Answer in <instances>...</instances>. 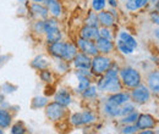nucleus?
Segmentation results:
<instances>
[{"label":"nucleus","instance_id":"f257e3e1","mask_svg":"<svg viewBox=\"0 0 159 134\" xmlns=\"http://www.w3.org/2000/svg\"><path fill=\"white\" fill-rule=\"evenodd\" d=\"M119 70L120 66L118 65L116 61L113 62L111 67L102 76L96 78V85L98 88V92L103 94H113L120 90H124L122 83L120 80L119 77Z\"/></svg>","mask_w":159,"mask_h":134},{"label":"nucleus","instance_id":"f03ea898","mask_svg":"<svg viewBox=\"0 0 159 134\" xmlns=\"http://www.w3.org/2000/svg\"><path fill=\"white\" fill-rule=\"evenodd\" d=\"M120 80L124 89L131 90L142 83V75L137 68L132 66H122L119 70Z\"/></svg>","mask_w":159,"mask_h":134},{"label":"nucleus","instance_id":"7ed1b4c3","mask_svg":"<svg viewBox=\"0 0 159 134\" xmlns=\"http://www.w3.org/2000/svg\"><path fill=\"white\" fill-rule=\"evenodd\" d=\"M70 124L72 127H86V126H92L98 121V116L93 110L86 109L83 111H77L70 115Z\"/></svg>","mask_w":159,"mask_h":134},{"label":"nucleus","instance_id":"20e7f679","mask_svg":"<svg viewBox=\"0 0 159 134\" xmlns=\"http://www.w3.org/2000/svg\"><path fill=\"white\" fill-rule=\"evenodd\" d=\"M44 114L50 122H60L66 118L69 111H67V107L60 105L59 102L53 100V101H49L44 107Z\"/></svg>","mask_w":159,"mask_h":134},{"label":"nucleus","instance_id":"39448f33","mask_svg":"<svg viewBox=\"0 0 159 134\" xmlns=\"http://www.w3.org/2000/svg\"><path fill=\"white\" fill-rule=\"evenodd\" d=\"M114 60L110 58V55H103V54H97L96 56L92 58V63H91V71L96 77H99L104 75L113 65Z\"/></svg>","mask_w":159,"mask_h":134},{"label":"nucleus","instance_id":"423d86ee","mask_svg":"<svg viewBox=\"0 0 159 134\" xmlns=\"http://www.w3.org/2000/svg\"><path fill=\"white\" fill-rule=\"evenodd\" d=\"M130 96H131V101H134L136 105H146L151 101L152 99V93L149 90V88L147 87V84L141 83L136 88L130 90Z\"/></svg>","mask_w":159,"mask_h":134},{"label":"nucleus","instance_id":"0eeeda50","mask_svg":"<svg viewBox=\"0 0 159 134\" xmlns=\"http://www.w3.org/2000/svg\"><path fill=\"white\" fill-rule=\"evenodd\" d=\"M27 15L33 21L36 19H45L49 17V11L44 2H28L26 4Z\"/></svg>","mask_w":159,"mask_h":134},{"label":"nucleus","instance_id":"6e6552de","mask_svg":"<svg viewBox=\"0 0 159 134\" xmlns=\"http://www.w3.org/2000/svg\"><path fill=\"white\" fill-rule=\"evenodd\" d=\"M66 48H67V41H65L62 39L59 41H54V43L48 44L47 51L52 58H62L64 60L65 54H66Z\"/></svg>","mask_w":159,"mask_h":134},{"label":"nucleus","instance_id":"1a4fd4ad","mask_svg":"<svg viewBox=\"0 0 159 134\" xmlns=\"http://www.w3.org/2000/svg\"><path fill=\"white\" fill-rule=\"evenodd\" d=\"M135 124H136L139 132L143 131V129H154L158 126V119L151 114H139Z\"/></svg>","mask_w":159,"mask_h":134},{"label":"nucleus","instance_id":"9d476101","mask_svg":"<svg viewBox=\"0 0 159 134\" xmlns=\"http://www.w3.org/2000/svg\"><path fill=\"white\" fill-rule=\"evenodd\" d=\"M76 45L79 48V51H82L89 56H96L98 53V49H97V45H96V41L94 40H88V39H83L81 37L76 38Z\"/></svg>","mask_w":159,"mask_h":134},{"label":"nucleus","instance_id":"9b49d317","mask_svg":"<svg viewBox=\"0 0 159 134\" xmlns=\"http://www.w3.org/2000/svg\"><path fill=\"white\" fill-rule=\"evenodd\" d=\"M53 99H54V101L59 102L60 105H62L65 107H70L72 104V93L67 88H59L55 90Z\"/></svg>","mask_w":159,"mask_h":134},{"label":"nucleus","instance_id":"f8f14e48","mask_svg":"<svg viewBox=\"0 0 159 134\" xmlns=\"http://www.w3.org/2000/svg\"><path fill=\"white\" fill-rule=\"evenodd\" d=\"M96 45H97V49H98V53L103 54V55H111L115 50H116V46H115V40H111V39H107V38H99L96 40Z\"/></svg>","mask_w":159,"mask_h":134},{"label":"nucleus","instance_id":"ddd939ff","mask_svg":"<svg viewBox=\"0 0 159 134\" xmlns=\"http://www.w3.org/2000/svg\"><path fill=\"white\" fill-rule=\"evenodd\" d=\"M102 112L108 118L116 119V118L121 117V106H118V105H115L111 101L105 99L103 101V104H102Z\"/></svg>","mask_w":159,"mask_h":134},{"label":"nucleus","instance_id":"4468645a","mask_svg":"<svg viewBox=\"0 0 159 134\" xmlns=\"http://www.w3.org/2000/svg\"><path fill=\"white\" fill-rule=\"evenodd\" d=\"M72 73H74V76L76 78V82H77L76 85H75V88H74V90H75V93H77V94L81 95V94L93 83V79L89 78V77L81 75L76 70H72Z\"/></svg>","mask_w":159,"mask_h":134},{"label":"nucleus","instance_id":"2eb2a0df","mask_svg":"<svg viewBox=\"0 0 159 134\" xmlns=\"http://www.w3.org/2000/svg\"><path fill=\"white\" fill-rule=\"evenodd\" d=\"M146 80H147V87L149 88L152 95H158L159 94V68L148 71L147 76H146Z\"/></svg>","mask_w":159,"mask_h":134},{"label":"nucleus","instance_id":"dca6fc26","mask_svg":"<svg viewBox=\"0 0 159 134\" xmlns=\"http://www.w3.org/2000/svg\"><path fill=\"white\" fill-rule=\"evenodd\" d=\"M44 5L49 11V16L54 19H61L64 15V7L60 0H44Z\"/></svg>","mask_w":159,"mask_h":134},{"label":"nucleus","instance_id":"f3484780","mask_svg":"<svg viewBox=\"0 0 159 134\" xmlns=\"http://www.w3.org/2000/svg\"><path fill=\"white\" fill-rule=\"evenodd\" d=\"M91 63H92V56L79 51L76 56L71 61V65L74 68H88L91 70Z\"/></svg>","mask_w":159,"mask_h":134},{"label":"nucleus","instance_id":"a211bd4d","mask_svg":"<svg viewBox=\"0 0 159 134\" xmlns=\"http://www.w3.org/2000/svg\"><path fill=\"white\" fill-rule=\"evenodd\" d=\"M79 37L83 39H88V40H97L99 38V27H92V26H87L83 24L79 31Z\"/></svg>","mask_w":159,"mask_h":134},{"label":"nucleus","instance_id":"6ab92c4d","mask_svg":"<svg viewBox=\"0 0 159 134\" xmlns=\"http://www.w3.org/2000/svg\"><path fill=\"white\" fill-rule=\"evenodd\" d=\"M107 100L111 101L113 104L118 105V106H122L124 104H126L127 101L131 100V96H130V92L127 90H120L116 93H113V94H108L107 95Z\"/></svg>","mask_w":159,"mask_h":134},{"label":"nucleus","instance_id":"aec40b11","mask_svg":"<svg viewBox=\"0 0 159 134\" xmlns=\"http://www.w3.org/2000/svg\"><path fill=\"white\" fill-rule=\"evenodd\" d=\"M31 67L33 68V70H36V71H42V70H44V68H49L50 67V65H52V58H48V56H45L44 54H39V55H37L34 58H32V61H31Z\"/></svg>","mask_w":159,"mask_h":134},{"label":"nucleus","instance_id":"412c9836","mask_svg":"<svg viewBox=\"0 0 159 134\" xmlns=\"http://www.w3.org/2000/svg\"><path fill=\"white\" fill-rule=\"evenodd\" d=\"M98 19H99V26L100 27H115L118 19H115L109 10H102L98 12Z\"/></svg>","mask_w":159,"mask_h":134},{"label":"nucleus","instance_id":"4be33fe9","mask_svg":"<svg viewBox=\"0 0 159 134\" xmlns=\"http://www.w3.org/2000/svg\"><path fill=\"white\" fill-rule=\"evenodd\" d=\"M14 122V115L10 109H5L0 106V128L9 129Z\"/></svg>","mask_w":159,"mask_h":134},{"label":"nucleus","instance_id":"5701e85b","mask_svg":"<svg viewBox=\"0 0 159 134\" xmlns=\"http://www.w3.org/2000/svg\"><path fill=\"white\" fill-rule=\"evenodd\" d=\"M44 39H45V43H47V44L62 40V39H64V32H62V29L60 28V26L54 27V28H50V29H48V31L45 32Z\"/></svg>","mask_w":159,"mask_h":134},{"label":"nucleus","instance_id":"b1692460","mask_svg":"<svg viewBox=\"0 0 159 134\" xmlns=\"http://www.w3.org/2000/svg\"><path fill=\"white\" fill-rule=\"evenodd\" d=\"M115 38L121 39L122 41H125L127 45H130V46H131V48H134L135 50L139 48V41H137V39L135 38L130 32H127V31H125V29L119 31V32L116 33Z\"/></svg>","mask_w":159,"mask_h":134},{"label":"nucleus","instance_id":"393cba45","mask_svg":"<svg viewBox=\"0 0 159 134\" xmlns=\"http://www.w3.org/2000/svg\"><path fill=\"white\" fill-rule=\"evenodd\" d=\"M53 60H54L55 71H57L59 75H66V73H69L70 71H72V70H71V67H72L71 62L65 61V60H62V58H53Z\"/></svg>","mask_w":159,"mask_h":134},{"label":"nucleus","instance_id":"a878e982","mask_svg":"<svg viewBox=\"0 0 159 134\" xmlns=\"http://www.w3.org/2000/svg\"><path fill=\"white\" fill-rule=\"evenodd\" d=\"M115 46H116V50L119 51L120 54L125 55V56H130L135 53V49L131 48L130 45H127L125 41H122L121 39L115 38Z\"/></svg>","mask_w":159,"mask_h":134},{"label":"nucleus","instance_id":"bb28decb","mask_svg":"<svg viewBox=\"0 0 159 134\" xmlns=\"http://www.w3.org/2000/svg\"><path fill=\"white\" fill-rule=\"evenodd\" d=\"M81 96L84 99V100H96L98 96H99V92H98V88L96 85V83H92L82 94Z\"/></svg>","mask_w":159,"mask_h":134},{"label":"nucleus","instance_id":"cd10ccee","mask_svg":"<svg viewBox=\"0 0 159 134\" xmlns=\"http://www.w3.org/2000/svg\"><path fill=\"white\" fill-rule=\"evenodd\" d=\"M83 23L87 26H92V27H100L99 19H98V12L93 11L92 9L86 14V17L83 19Z\"/></svg>","mask_w":159,"mask_h":134},{"label":"nucleus","instance_id":"c85d7f7f","mask_svg":"<svg viewBox=\"0 0 159 134\" xmlns=\"http://www.w3.org/2000/svg\"><path fill=\"white\" fill-rule=\"evenodd\" d=\"M49 102V97L44 95H37L34 96L31 101V107L33 110H39V109H44L47 106V104Z\"/></svg>","mask_w":159,"mask_h":134},{"label":"nucleus","instance_id":"c756f323","mask_svg":"<svg viewBox=\"0 0 159 134\" xmlns=\"http://www.w3.org/2000/svg\"><path fill=\"white\" fill-rule=\"evenodd\" d=\"M39 78L40 80L45 84H53V82L55 79V75L49 67V68H44V70L39 71Z\"/></svg>","mask_w":159,"mask_h":134},{"label":"nucleus","instance_id":"7c9ffc66","mask_svg":"<svg viewBox=\"0 0 159 134\" xmlns=\"http://www.w3.org/2000/svg\"><path fill=\"white\" fill-rule=\"evenodd\" d=\"M32 32H33V34H36L37 37H44V34H45L44 19H36V21H33Z\"/></svg>","mask_w":159,"mask_h":134},{"label":"nucleus","instance_id":"2f4dec72","mask_svg":"<svg viewBox=\"0 0 159 134\" xmlns=\"http://www.w3.org/2000/svg\"><path fill=\"white\" fill-rule=\"evenodd\" d=\"M139 115V112L136 110V111H134V112H131V114H129V115L121 116L119 118V124H132V123H135V122L137 121Z\"/></svg>","mask_w":159,"mask_h":134},{"label":"nucleus","instance_id":"473e14b6","mask_svg":"<svg viewBox=\"0 0 159 134\" xmlns=\"http://www.w3.org/2000/svg\"><path fill=\"white\" fill-rule=\"evenodd\" d=\"M10 133L11 134H25V133H27V128H26V126L23 124V122L17 121V122H15V123L11 124V127H10Z\"/></svg>","mask_w":159,"mask_h":134},{"label":"nucleus","instance_id":"72a5a7b5","mask_svg":"<svg viewBox=\"0 0 159 134\" xmlns=\"http://www.w3.org/2000/svg\"><path fill=\"white\" fill-rule=\"evenodd\" d=\"M137 110V105L134 102V101H127L126 104H124L122 106H121V116H126L129 115V114H131V112H134V111H136Z\"/></svg>","mask_w":159,"mask_h":134},{"label":"nucleus","instance_id":"f704fd0d","mask_svg":"<svg viewBox=\"0 0 159 134\" xmlns=\"http://www.w3.org/2000/svg\"><path fill=\"white\" fill-rule=\"evenodd\" d=\"M99 36L102 38H107V39H111V40H115V32L113 31V28L110 27H99Z\"/></svg>","mask_w":159,"mask_h":134},{"label":"nucleus","instance_id":"c9c22d12","mask_svg":"<svg viewBox=\"0 0 159 134\" xmlns=\"http://www.w3.org/2000/svg\"><path fill=\"white\" fill-rule=\"evenodd\" d=\"M0 90H1L2 94H12L17 90V85H15L10 82H5L0 85Z\"/></svg>","mask_w":159,"mask_h":134},{"label":"nucleus","instance_id":"e433bc0d","mask_svg":"<svg viewBox=\"0 0 159 134\" xmlns=\"http://www.w3.org/2000/svg\"><path fill=\"white\" fill-rule=\"evenodd\" d=\"M91 5H92V10L93 11L99 12L102 10H105V7H107V0H92Z\"/></svg>","mask_w":159,"mask_h":134},{"label":"nucleus","instance_id":"4c0bfd02","mask_svg":"<svg viewBox=\"0 0 159 134\" xmlns=\"http://www.w3.org/2000/svg\"><path fill=\"white\" fill-rule=\"evenodd\" d=\"M120 133L122 134L139 133V129H137V127H136L135 123H132V124H122V127L120 128Z\"/></svg>","mask_w":159,"mask_h":134},{"label":"nucleus","instance_id":"58836bf2","mask_svg":"<svg viewBox=\"0 0 159 134\" xmlns=\"http://www.w3.org/2000/svg\"><path fill=\"white\" fill-rule=\"evenodd\" d=\"M124 6H125V9H126L127 11H130V12H135V11H137L135 0H125Z\"/></svg>","mask_w":159,"mask_h":134},{"label":"nucleus","instance_id":"ea45409f","mask_svg":"<svg viewBox=\"0 0 159 134\" xmlns=\"http://www.w3.org/2000/svg\"><path fill=\"white\" fill-rule=\"evenodd\" d=\"M149 19H151V22L153 24H156V26L159 27V12L156 9H153L152 11H149Z\"/></svg>","mask_w":159,"mask_h":134},{"label":"nucleus","instance_id":"a19ab883","mask_svg":"<svg viewBox=\"0 0 159 134\" xmlns=\"http://www.w3.org/2000/svg\"><path fill=\"white\" fill-rule=\"evenodd\" d=\"M135 2H136L137 11L139 10H143V9L149 6V0H135Z\"/></svg>","mask_w":159,"mask_h":134},{"label":"nucleus","instance_id":"79ce46f5","mask_svg":"<svg viewBox=\"0 0 159 134\" xmlns=\"http://www.w3.org/2000/svg\"><path fill=\"white\" fill-rule=\"evenodd\" d=\"M109 11H110V14L115 17L116 19H119V11H118V7H109L108 9Z\"/></svg>","mask_w":159,"mask_h":134},{"label":"nucleus","instance_id":"37998d69","mask_svg":"<svg viewBox=\"0 0 159 134\" xmlns=\"http://www.w3.org/2000/svg\"><path fill=\"white\" fill-rule=\"evenodd\" d=\"M109 7H119V0H107Z\"/></svg>","mask_w":159,"mask_h":134},{"label":"nucleus","instance_id":"c03bdc74","mask_svg":"<svg viewBox=\"0 0 159 134\" xmlns=\"http://www.w3.org/2000/svg\"><path fill=\"white\" fill-rule=\"evenodd\" d=\"M153 37H154V38L159 41V27H158V26H157V27L153 29Z\"/></svg>","mask_w":159,"mask_h":134},{"label":"nucleus","instance_id":"a18cd8bd","mask_svg":"<svg viewBox=\"0 0 159 134\" xmlns=\"http://www.w3.org/2000/svg\"><path fill=\"white\" fill-rule=\"evenodd\" d=\"M141 134H156L157 132L153 131V129H143V131H139Z\"/></svg>","mask_w":159,"mask_h":134},{"label":"nucleus","instance_id":"49530a36","mask_svg":"<svg viewBox=\"0 0 159 134\" xmlns=\"http://www.w3.org/2000/svg\"><path fill=\"white\" fill-rule=\"evenodd\" d=\"M157 1H158V0H149V5H151V6H153V9H154V6H156Z\"/></svg>","mask_w":159,"mask_h":134},{"label":"nucleus","instance_id":"de8ad7c7","mask_svg":"<svg viewBox=\"0 0 159 134\" xmlns=\"http://www.w3.org/2000/svg\"><path fill=\"white\" fill-rule=\"evenodd\" d=\"M5 99H4V94L0 92V106H1V104H2V101H4Z\"/></svg>","mask_w":159,"mask_h":134},{"label":"nucleus","instance_id":"09e8293b","mask_svg":"<svg viewBox=\"0 0 159 134\" xmlns=\"http://www.w3.org/2000/svg\"><path fill=\"white\" fill-rule=\"evenodd\" d=\"M17 1L21 2V4H25V5H26V4H28V1H30V0H17Z\"/></svg>","mask_w":159,"mask_h":134},{"label":"nucleus","instance_id":"8fccbe9b","mask_svg":"<svg viewBox=\"0 0 159 134\" xmlns=\"http://www.w3.org/2000/svg\"><path fill=\"white\" fill-rule=\"evenodd\" d=\"M154 9H156V10L159 12V0L157 1V4H156V6H154Z\"/></svg>","mask_w":159,"mask_h":134},{"label":"nucleus","instance_id":"3c124183","mask_svg":"<svg viewBox=\"0 0 159 134\" xmlns=\"http://www.w3.org/2000/svg\"><path fill=\"white\" fill-rule=\"evenodd\" d=\"M32 2H44V0H31Z\"/></svg>","mask_w":159,"mask_h":134},{"label":"nucleus","instance_id":"603ef678","mask_svg":"<svg viewBox=\"0 0 159 134\" xmlns=\"http://www.w3.org/2000/svg\"><path fill=\"white\" fill-rule=\"evenodd\" d=\"M4 133V129H2V128H0V134H2Z\"/></svg>","mask_w":159,"mask_h":134},{"label":"nucleus","instance_id":"864d4df0","mask_svg":"<svg viewBox=\"0 0 159 134\" xmlns=\"http://www.w3.org/2000/svg\"><path fill=\"white\" fill-rule=\"evenodd\" d=\"M119 1H121V2H125V0H119Z\"/></svg>","mask_w":159,"mask_h":134},{"label":"nucleus","instance_id":"5fc2aeb1","mask_svg":"<svg viewBox=\"0 0 159 134\" xmlns=\"http://www.w3.org/2000/svg\"><path fill=\"white\" fill-rule=\"evenodd\" d=\"M157 96H158V101H159V94H158V95H157Z\"/></svg>","mask_w":159,"mask_h":134},{"label":"nucleus","instance_id":"6e6d98bb","mask_svg":"<svg viewBox=\"0 0 159 134\" xmlns=\"http://www.w3.org/2000/svg\"><path fill=\"white\" fill-rule=\"evenodd\" d=\"M0 54H1V53H0Z\"/></svg>","mask_w":159,"mask_h":134}]
</instances>
